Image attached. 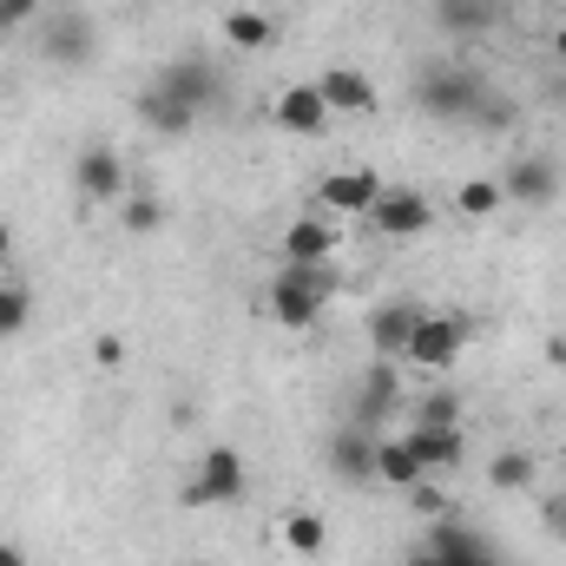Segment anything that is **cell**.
<instances>
[{"label": "cell", "instance_id": "obj_1", "mask_svg": "<svg viewBox=\"0 0 566 566\" xmlns=\"http://www.w3.org/2000/svg\"><path fill=\"white\" fill-rule=\"evenodd\" d=\"M336 283H343L336 264H283L277 283H271V316H277L283 329H310L323 316V303H329Z\"/></svg>", "mask_w": 566, "mask_h": 566}, {"label": "cell", "instance_id": "obj_2", "mask_svg": "<svg viewBox=\"0 0 566 566\" xmlns=\"http://www.w3.org/2000/svg\"><path fill=\"white\" fill-rule=\"evenodd\" d=\"M481 99H488V86H481L468 66H422V73H416V106H422L428 119H441V126L474 119Z\"/></svg>", "mask_w": 566, "mask_h": 566}, {"label": "cell", "instance_id": "obj_3", "mask_svg": "<svg viewBox=\"0 0 566 566\" xmlns=\"http://www.w3.org/2000/svg\"><path fill=\"white\" fill-rule=\"evenodd\" d=\"M244 488H251L244 454H238V448H205V461H198V474L178 488V501H185V507H238Z\"/></svg>", "mask_w": 566, "mask_h": 566}, {"label": "cell", "instance_id": "obj_4", "mask_svg": "<svg viewBox=\"0 0 566 566\" xmlns=\"http://www.w3.org/2000/svg\"><path fill=\"white\" fill-rule=\"evenodd\" d=\"M409 566H507L494 554V541H481L468 521H428V541Z\"/></svg>", "mask_w": 566, "mask_h": 566}, {"label": "cell", "instance_id": "obj_5", "mask_svg": "<svg viewBox=\"0 0 566 566\" xmlns=\"http://www.w3.org/2000/svg\"><path fill=\"white\" fill-rule=\"evenodd\" d=\"M40 27V53L53 60V66H93V53H99V27L86 20V13H40L33 20Z\"/></svg>", "mask_w": 566, "mask_h": 566}, {"label": "cell", "instance_id": "obj_6", "mask_svg": "<svg viewBox=\"0 0 566 566\" xmlns=\"http://www.w3.org/2000/svg\"><path fill=\"white\" fill-rule=\"evenodd\" d=\"M343 251V218L336 211H310L283 231V264H336Z\"/></svg>", "mask_w": 566, "mask_h": 566}, {"label": "cell", "instance_id": "obj_7", "mask_svg": "<svg viewBox=\"0 0 566 566\" xmlns=\"http://www.w3.org/2000/svg\"><path fill=\"white\" fill-rule=\"evenodd\" d=\"M369 224L382 231V238H422V231H434V205H428L422 191H389L382 185V198L369 205Z\"/></svg>", "mask_w": 566, "mask_h": 566}, {"label": "cell", "instance_id": "obj_8", "mask_svg": "<svg viewBox=\"0 0 566 566\" xmlns=\"http://www.w3.org/2000/svg\"><path fill=\"white\" fill-rule=\"evenodd\" d=\"M461 343H468V323L461 316H428L422 310V323H416V336H409V363L416 369H448L454 356H461Z\"/></svg>", "mask_w": 566, "mask_h": 566}, {"label": "cell", "instance_id": "obj_9", "mask_svg": "<svg viewBox=\"0 0 566 566\" xmlns=\"http://www.w3.org/2000/svg\"><path fill=\"white\" fill-rule=\"evenodd\" d=\"M73 191L80 198H126L133 185H126V158L113 151V145H86L80 158H73Z\"/></svg>", "mask_w": 566, "mask_h": 566}, {"label": "cell", "instance_id": "obj_10", "mask_svg": "<svg viewBox=\"0 0 566 566\" xmlns=\"http://www.w3.org/2000/svg\"><path fill=\"white\" fill-rule=\"evenodd\" d=\"M501 191H507L514 205H554V198H560V165L541 158V151H527V158H514V165L501 171Z\"/></svg>", "mask_w": 566, "mask_h": 566}, {"label": "cell", "instance_id": "obj_11", "mask_svg": "<svg viewBox=\"0 0 566 566\" xmlns=\"http://www.w3.org/2000/svg\"><path fill=\"white\" fill-rule=\"evenodd\" d=\"M376 198H382V178H376V171H363V165H356V171H329V178H323V191H316V205H323V211H336V218H369V205H376Z\"/></svg>", "mask_w": 566, "mask_h": 566}, {"label": "cell", "instance_id": "obj_12", "mask_svg": "<svg viewBox=\"0 0 566 566\" xmlns=\"http://www.w3.org/2000/svg\"><path fill=\"white\" fill-rule=\"evenodd\" d=\"M323 461H329L336 481L363 488V481H376V434H369V428H343V434H329Z\"/></svg>", "mask_w": 566, "mask_h": 566}, {"label": "cell", "instance_id": "obj_13", "mask_svg": "<svg viewBox=\"0 0 566 566\" xmlns=\"http://www.w3.org/2000/svg\"><path fill=\"white\" fill-rule=\"evenodd\" d=\"M277 126L283 133H296V139H323V133L336 126V113L323 106L316 86H283L277 93Z\"/></svg>", "mask_w": 566, "mask_h": 566}, {"label": "cell", "instance_id": "obj_14", "mask_svg": "<svg viewBox=\"0 0 566 566\" xmlns=\"http://www.w3.org/2000/svg\"><path fill=\"white\" fill-rule=\"evenodd\" d=\"M310 86L323 93L329 113H376V86H369V73H356V66H323Z\"/></svg>", "mask_w": 566, "mask_h": 566}, {"label": "cell", "instance_id": "obj_15", "mask_svg": "<svg viewBox=\"0 0 566 566\" xmlns=\"http://www.w3.org/2000/svg\"><path fill=\"white\" fill-rule=\"evenodd\" d=\"M151 86H165L171 99H185V106H198V113L218 99V73H211V60H171V66H158Z\"/></svg>", "mask_w": 566, "mask_h": 566}, {"label": "cell", "instance_id": "obj_16", "mask_svg": "<svg viewBox=\"0 0 566 566\" xmlns=\"http://www.w3.org/2000/svg\"><path fill=\"white\" fill-rule=\"evenodd\" d=\"M402 441L416 448V461H422L428 474H448V468H461V454H468L461 428H434V422H416Z\"/></svg>", "mask_w": 566, "mask_h": 566}, {"label": "cell", "instance_id": "obj_17", "mask_svg": "<svg viewBox=\"0 0 566 566\" xmlns=\"http://www.w3.org/2000/svg\"><path fill=\"white\" fill-rule=\"evenodd\" d=\"M139 119L158 133V139H185L191 126H198V106H185V99H171L165 86H145L139 93Z\"/></svg>", "mask_w": 566, "mask_h": 566}, {"label": "cell", "instance_id": "obj_18", "mask_svg": "<svg viewBox=\"0 0 566 566\" xmlns=\"http://www.w3.org/2000/svg\"><path fill=\"white\" fill-rule=\"evenodd\" d=\"M501 0H434V27L441 33H494L501 27Z\"/></svg>", "mask_w": 566, "mask_h": 566}, {"label": "cell", "instance_id": "obj_19", "mask_svg": "<svg viewBox=\"0 0 566 566\" xmlns=\"http://www.w3.org/2000/svg\"><path fill=\"white\" fill-rule=\"evenodd\" d=\"M376 481H389V488H416V481H428V468L416 461V448L402 441V434H376Z\"/></svg>", "mask_w": 566, "mask_h": 566}, {"label": "cell", "instance_id": "obj_20", "mask_svg": "<svg viewBox=\"0 0 566 566\" xmlns=\"http://www.w3.org/2000/svg\"><path fill=\"white\" fill-rule=\"evenodd\" d=\"M416 323H422L416 303H389V310H376V316H369V343H376V356H402L409 336H416Z\"/></svg>", "mask_w": 566, "mask_h": 566}, {"label": "cell", "instance_id": "obj_21", "mask_svg": "<svg viewBox=\"0 0 566 566\" xmlns=\"http://www.w3.org/2000/svg\"><path fill=\"white\" fill-rule=\"evenodd\" d=\"M396 409V376H389V363H376L369 369V382H363V402H356V428H382V416Z\"/></svg>", "mask_w": 566, "mask_h": 566}, {"label": "cell", "instance_id": "obj_22", "mask_svg": "<svg viewBox=\"0 0 566 566\" xmlns=\"http://www.w3.org/2000/svg\"><path fill=\"white\" fill-rule=\"evenodd\" d=\"M488 488H494V494H527V488H534V454H527V448H501V454L488 461Z\"/></svg>", "mask_w": 566, "mask_h": 566}, {"label": "cell", "instance_id": "obj_23", "mask_svg": "<svg viewBox=\"0 0 566 566\" xmlns=\"http://www.w3.org/2000/svg\"><path fill=\"white\" fill-rule=\"evenodd\" d=\"M224 40L244 46V53H258V46L277 40V27H271V13H258V7H231V13H224Z\"/></svg>", "mask_w": 566, "mask_h": 566}, {"label": "cell", "instance_id": "obj_24", "mask_svg": "<svg viewBox=\"0 0 566 566\" xmlns=\"http://www.w3.org/2000/svg\"><path fill=\"white\" fill-rule=\"evenodd\" d=\"M283 547L290 554H303V560H316L323 547H329V527H323V514H283Z\"/></svg>", "mask_w": 566, "mask_h": 566}, {"label": "cell", "instance_id": "obj_25", "mask_svg": "<svg viewBox=\"0 0 566 566\" xmlns=\"http://www.w3.org/2000/svg\"><path fill=\"white\" fill-rule=\"evenodd\" d=\"M501 205H507L501 178H468V185L454 191V211H461V218H494Z\"/></svg>", "mask_w": 566, "mask_h": 566}, {"label": "cell", "instance_id": "obj_26", "mask_svg": "<svg viewBox=\"0 0 566 566\" xmlns=\"http://www.w3.org/2000/svg\"><path fill=\"white\" fill-rule=\"evenodd\" d=\"M119 224H126V238H151V231L165 224V205L145 198V191H126V198H119Z\"/></svg>", "mask_w": 566, "mask_h": 566}, {"label": "cell", "instance_id": "obj_27", "mask_svg": "<svg viewBox=\"0 0 566 566\" xmlns=\"http://www.w3.org/2000/svg\"><path fill=\"white\" fill-rule=\"evenodd\" d=\"M27 316H33V296H27V283H0V343H7V336H20V329H27Z\"/></svg>", "mask_w": 566, "mask_h": 566}, {"label": "cell", "instance_id": "obj_28", "mask_svg": "<svg viewBox=\"0 0 566 566\" xmlns=\"http://www.w3.org/2000/svg\"><path fill=\"white\" fill-rule=\"evenodd\" d=\"M409 507H416L422 521H454V501H448V494L434 488V474H428V481H416V488H409Z\"/></svg>", "mask_w": 566, "mask_h": 566}, {"label": "cell", "instance_id": "obj_29", "mask_svg": "<svg viewBox=\"0 0 566 566\" xmlns=\"http://www.w3.org/2000/svg\"><path fill=\"white\" fill-rule=\"evenodd\" d=\"M416 422H434V428H461V402L441 389V396H428L422 409H416Z\"/></svg>", "mask_w": 566, "mask_h": 566}, {"label": "cell", "instance_id": "obj_30", "mask_svg": "<svg viewBox=\"0 0 566 566\" xmlns=\"http://www.w3.org/2000/svg\"><path fill=\"white\" fill-rule=\"evenodd\" d=\"M33 20H40V0H0V40L20 33V27H33Z\"/></svg>", "mask_w": 566, "mask_h": 566}, {"label": "cell", "instance_id": "obj_31", "mask_svg": "<svg viewBox=\"0 0 566 566\" xmlns=\"http://www.w3.org/2000/svg\"><path fill=\"white\" fill-rule=\"evenodd\" d=\"M93 356H99V363H106V369H113V363H119V356H126V343H119V336H99V343H93Z\"/></svg>", "mask_w": 566, "mask_h": 566}, {"label": "cell", "instance_id": "obj_32", "mask_svg": "<svg viewBox=\"0 0 566 566\" xmlns=\"http://www.w3.org/2000/svg\"><path fill=\"white\" fill-rule=\"evenodd\" d=\"M547 527H554V534H566V494H554V501H547Z\"/></svg>", "mask_w": 566, "mask_h": 566}, {"label": "cell", "instance_id": "obj_33", "mask_svg": "<svg viewBox=\"0 0 566 566\" xmlns=\"http://www.w3.org/2000/svg\"><path fill=\"white\" fill-rule=\"evenodd\" d=\"M0 566H27V554H20L13 541H0Z\"/></svg>", "mask_w": 566, "mask_h": 566}, {"label": "cell", "instance_id": "obj_34", "mask_svg": "<svg viewBox=\"0 0 566 566\" xmlns=\"http://www.w3.org/2000/svg\"><path fill=\"white\" fill-rule=\"evenodd\" d=\"M7 258H13V231L0 224V264H7Z\"/></svg>", "mask_w": 566, "mask_h": 566}, {"label": "cell", "instance_id": "obj_35", "mask_svg": "<svg viewBox=\"0 0 566 566\" xmlns=\"http://www.w3.org/2000/svg\"><path fill=\"white\" fill-rule=\"evenodd\" d=\"M547 356H554V363H566V336H554V343H547Z\"/></svg>", "mask_w": 566, "mask_h": 566}, {"label": "cell", "instance_id": "obj_36", "mask_svg": "<svg viewBox=\"0 0 566 566\" xmlns=\"http://www.w3.org/2000/svg\"><path fill=\"white\" fill-rule=\"evenodd\" d=\"M554 53H560V60H566V27H560V33H554Z\"/></svg>", "mask_w": 566, "mask_h": 566}]
</instances>
